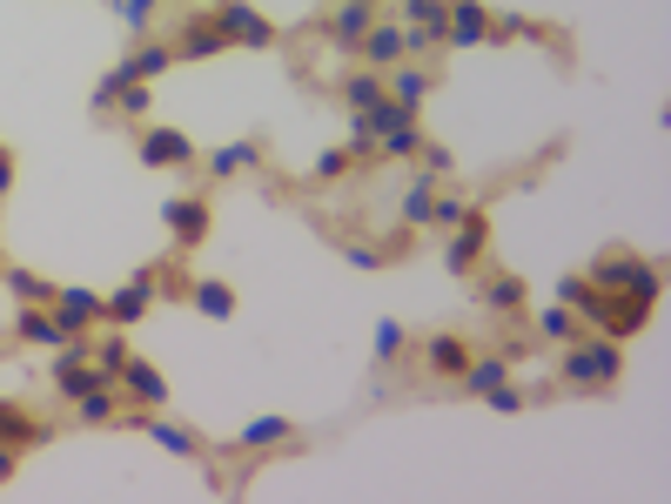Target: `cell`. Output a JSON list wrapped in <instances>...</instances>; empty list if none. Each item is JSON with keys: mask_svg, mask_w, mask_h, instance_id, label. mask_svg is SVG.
<instances>
[{"mask_svg": "<svg viewBox=\"0 0 671 504\" xmlns=\"http://www.w3.org/2000/svg\"><path fill=\"white\" fill-rule=\"evenodd\" d=\"M162 216H169V229H175V243H182V249L209 243V222H215V216H209V196H175Z\"/></svg>", "mask_w": 671, "mask_h": 504, "instance_id": "cell-10", "label": "cell"}, {"mask_svg": "<svg viewBox=\"0 0 671 504\" xmlns=\"http://www.w3.org/2000/svg\"><path fill=\"white\" fill-rule=\"evenodd\" d=\"M114 67H122L128 82H154V74H169V67H175V48H169V41H141L128 61H114Z\"/></svg>", "mask_w": 671, "mask_h": 504, "instance_id": "cell-21", "label": "cell"}, {"mask_svg": "<svg viewBox=\"0 0 671 504\" xmlns=\"http://www.w3.org/2000/svg\"><path fill=\"white\" fill-rule=\"evenodd\" d=\"M215 27L228 34V41H243V48H269V41H275V21H262L249 0H222V8H215Z\"/></svg>", "mask_w": 671, "mask_h": 504, "instance_id": "cell-5", "label": "cell"}, {"mask_svg": "<svg viewBox=\"0 0 671 504\" xmlns=\"http://www.w3.org/2000/svg\"><path fill=\"white\" fill-rule=\"evenodd\" d=\"M148 101H154V82H122V95H114V108H122L128 122H141Z\"/></svg>", "mask_w": 671, "mask_h": 504, "instance_id": "cell-36", "label": "cell"}, {"mask_svg": "<svg viewBox=\"0 0 671 504\" xmlns=\"http://www.w3.org/2000/svg\"><path fill=\"white\" fill-rule=\"evenodd\" d=\"M114 377H122V391H128L141 410H162V404H169V377L154 370V364H141V357H128V364L114 370Z\"/></svg>", "mask_w": 671, "mask_h": 504, "instance_id": "cell-13", "label": "cell"}, {"mask_svg": "<svg viewBox=\"0 0 671 504\" xmlns=\"http://www.w3.org/2000/svg\"><path fill=\"white\" fill-rule=\"evenodd\" d=\"M484 243H490V222H484V209H463L457 236L444 243V269H457V276H470V269L484 262Z\"/></svg>", "mask_w": 671, "mask_h": 504, "instance_id": "cell-4", "label": "cell"}, {"mask_svg": "<svg viewBox=\"0 0 671 504\" xmlns=\"http://www.w3.org/2000/svg\"><path fill=\"white\" fill-rule=\"evenodd\" d=\"M74 417H82V423H114V417H122V404H114V397H108V383H101V391L74 397Z\"/></svg>", "mask_w": 671, "mask_h": 504, "instance_id": "cell-34", "label": "cell"}, {"mask_svg": "<svg viewBox=\"0 0 671 504\" xmlns=\"http://www.w3.org/2000/svg\"><path fill=\"white\" fill-rule=\"evenodd\" d=\"M437 182H444V175L423 169V175L403 188V222H410V229H430V209H437Z\"/></svg>", "mask_w": 671, "mask_h": 504, "instance_id": "cell-26", "label": "cell"}, {"mask_svg": "<svg viewBox=\"0 0 671 504\" xmlns=\"http://www.w3.org/2000/svg\"><path fill=\"white\" fill-rule=\"evenodd\" d=\"M154 296H162V269H135V276L114 290V296H101V317L128 330V323H141V317H148V303H154Z\"/></svg>", "mask_w": 671, "mask_h": 504, "instance_id": "cell-3", "label": "cell"}, {"mask_svg": "<svg viewBox=\"0 0 671 504\" xmlns=\"http://www.w3.org/2000/svg\"><path fill=\"white\" fill-rule=\"evenodd\" d=\"M14 336L21 343H34V351H61V343L74 336V330H61V317L48 303H21V323H14Z\"/></svg>", "mask_w": 671, "mask_h": 504, "instance_id": "cell-11", "label": "cell"}, {"mask_svg": "<svg viewBox=\"0 0 671 504\" xmlns=\"http://www.w3.org/2000/svg\"><path fill=\"white\" fill-rule=\"evenodd\" d=\"M651 303H658V296H611V290H605V303H598V330H605V336H618V343H624V336H638V330H645V317H651Z\"/></svg>", "mask_w": 671, "mask_h": 504, "instance_id": "cell-6", "label": "cell"}, {"mask_svg": "<svg viewBox=\"0 0 671 504\" xmlns=\"http://www.w3.org/2000/svg\"><path fill=\"white\" fill-rule=\"evenodd\" d=\"M135 431H141L148 444H162V451H175V457H202V438H195L188 423H169V417H154V410H141V417H135Z\"/></svg>", "mask_w": 671, "mask_h": 504, "instance_id": "cell-15", "label": "cell"}, {"mask_svg": "<svg viewBox=\"0 0 671 504\" xmlns=\"http://www.w3.org/2000/svg\"><path fill=\"white\" fill-rule=\"evenodd\" d=\"M484 397H490V410H504V417L524 410V391H518V383H497V391H484Z\"/></svg>", "mask_w": 671, "mask_h": 504, "instance_id": "cell-38", "label": "cell"}, {"mask_svg": "<svg viewBox=\"0 0 671 504\" xmlns=\"http://www.w3.org/2000/svg\"><path fill=\"white\" fill-rule=\"evenodd\" d=\"M383 88H389V101H397V108H423L430 101V88H437V74H430L423 61H410V67H383Z\"/></svg>", "mask_w": 671, "mask_h": 504, "instance_id": "cell-12", "label": "cell"}, {"mask_svg": "<svg viewBox=\"0 0 671 504\" xmlns=\"http://www.w3.org/2000/svg\"><path fill=\"white\" fill-rule=\"evenodd\" d=\"M389 88H383V67H363V74H343V101L349 108H376Z\"/></svg>", "mask_w": 671, "mask_h": 504, "instance_id": "cell-29", "label": "cell"}, {"mask_svg": "<svg viewBox=\"0 0 671 504\" xmlns=\"http://www.w3.org/2000/svg\"><path fill=\"white\" fill-rule=\"evenodd\" d=\"M48 377H54V391H61V397H88V391H101V383H108L101 370H88V357H82V364H74V357H54V370H48Z\"/></svg>", "mask_w": 671, "mask_h": 504, "instance_id": "cell-23", "label": "cell"}, {"mask_svg": "<svg viewBox=\"0 0 671 504\" xmlns=\"http://www.w3.org/2000/svg\"><path fill=\"white\" fill-rule=\"evenodd\" d=\"M457 383L484 397V391H497V383H510V364H504V357H477V351H470V364L457 370Z\"/></svg>", "mask_w": 671, "mask_h": 504, "instance_id": "cell-25", "label": "cell"}, {"mask_svg": "<svg viewBox=\"0 0 671 504\" xmlns=\"http://www.w3.org/2000/svg\"><path fill=\"white\" fill-rule=\"evenodd\" d=\"M343 169H349V155H343V148H323V155H315V175H323V182H336Z\"/></svg>", "mask_w": 671, "mask_h": 504, "instance_id": "cell-39", "label": "cell"}, {"mask_svg": "<svg viewBox=\"0 0 671 504\" xmlns=\"http://www.w3.org/2000/svg\"><path fill=\"white\" fill-rule=\"evenodd\" d=\"M8 188H14V155L0 148V196H8Z\"/></svg>", "mask_w": 671, "mask_h": 504, "instance_id": "cell-42", "label": "cell"}, {"mask_svg": "<svg viewBox=\"0 0 671 504\" xmlns=\"http://www.w3.org/2000/svg\"><path fill=\"white\" fill-rule=\"evenodd\" d=\"M114 8H122V27H128V34H148L154 14H162V0H114Z\"/></svg>", "mask_w": 671, "mask_h": 504, "instance_id": "cell-35", "label": "cell"}, {"mask_svg": "<svg viewBox=\"0 0 671 504\" xmlns=\"http://www.w3.org/2000/svg\"><path fill=\"white\" fill-rule=\"evenodd\" d=\"M383 155H397V162H410V155L423 148V128H417V114H410V122H397V128H389L383 142H376Z\"/></svg>", "mask_w": 671, "mask_h": 504, "instance_id": "cell-32", "label": "cell"}, {"mask_svg": "<svg viewBox=\"0 0 671 504\" xmlns=\"http://www.w3.org/2000/svg\"><path fill=\"white\" fill-rule=\"evenodd\" d=\"M188 303L202 309L209 323H228V317H235V290H228V283H209V276H195V283H188Z\"/></svg>", "mask_w": 671, "mask_h": 504, "instance_id": "cell-24", "label": "cell"}, {"mask_svg": "<svg viewBox=\"0 0 671 504\" xmlns=\"http://www.w3.org/2000/svg\"><path fill=\"white\" fill-rule=\"evenodd\" d=\"M558 303H564V309H584V317L598 323V303H605V290L591 283V276H564V283H558Z\"/></svg>", "mask_w": 671, "mask_h": 504, "instance_id": "cell-30", "label": "cell"}, {"mask_svg": "<svg viewBox=\"0 0 671 504\" xmlns=\"http://www.w3.org/2000/svg\"><path fill=\"white\" fill-rule=\"evenodd\" d=\"M598 290H611V296H658L664 290V276H658V262H645V256H631V249H605L598 262L584 269Z\"/></svg>", "mask_w": 671, "mask_h": 504, "instance_id": "cell-2", "label": "cell"}, {"mask_svg": "<svg viewBox=\"0 0 671 504\" xmlns=\"http://www.w3.org/2000/svg\"><path fill=\"white\" fill-rule=\"evenodd\" d=\"M370 21H376V0H336V14H330V41H336V48H357L363 34H370Z\"/></svg>", "mask_w": 671, "mask_h": 504, "instance_id": "cell-17", "label": "cell"}, {"mask_svg": "<svg viewBox=\"0 0 671 504\" xmlns=\"http://www.w3.org/2000/svg\"><path fill=\"white\" fill-rule=\"evenodd\" d=\"M88 357H95V370H101V377H114V370H122L135 351H128V336L114 330V336H95V351H88Z\"/></svg>", "mask_w": 671, "mask_h": 504, "instance_id": "cell-31", "label": "cell"}, {"mask_svg": "<svg viewBox=\"0 0 671 504\" xmlns=\"http://www.w3.org/2000/svg\"><path fill=\"white\" fill-rule=\"evenodd\" d=\"M417 155H423V162H430V175H450V148H444V142H423Z\"/></svg>", "mask_w": 671, "mask_h": 504, "instance_id": "cell-40", "label": "cell"}, {"mask_svg": "<svg viewBox=\"0 0 671 504\" xmlns=\"http://www.w3.org/2000/svg\"><path fill=\"white\" fill-rule=\"evenodd\" d=\"M275 444H296L289 417H256V423H243V438H235V451H275Z\"/></svg>", "mask_w": 671, "mask_h": 504, "instance_id": "cell-22", "label": "cell"}, {"mask_svg": "<svg viewBox=\"0 0 671 504\" xmlns=\"http://www.w3.org/2000/svg\"><path fill=\"white\" fill-rule=\"evenodd\" d=\"M403 351H410V336H403V323H397V317H383V323H376V364L389 370V364H397Z\"/></svg>", "mask_w": 671, "mask_h": 504, "instance_id": "cell-33", "label": "cell"}, {"mask_svg": "<svg viewBox=\"0 0 671 504\" xmlns=\"http://www.w3.org/2000/svg\"><path fill=\"white\" fill-rule=\"evenodd\" d=\"M343 256H349V262H357V269H383V256H389V249H370V243H349Z\"/></svg>", "mask_w": 671, "mask_h": 504, "instance_id": "cell-41", "label": "cell"}, {"mask_svg": "<svg viewBox=\"0 0 671 504\" xmlns=\"http://www.w3.org/2000/svg\"><path fill=\"white\" fill-rule=\"evenodd\" d=\"M141 162L148 169H188L195 162V142L182 128H141Z\"/></svg>", "mask_w": 671, "mask_h": 504, "instance_id": "cell-8", "label": "cell"}, {"mask_svg": "<svg viewBox=\"0 0 671 504\" xmlns=\"http://www.w3.org/2000/svg\"><path fill=\"white\" fill-rule=\"evenodd\" d=\"M357 54H363V67H397V61L410 54L403 21H370V34L357 41Z\"/></svg>", "mask_w": 671, "mask_h": 504, "instance_id": "cell-7", "label": "cell"}, {"mask_svg": "<svg viewBox=\"0 0 671 504\" xmlns=\"http://www.w3.org/2000/svg\"><path fill=\"white\" fill-rule=\"evenodd\" d=\"M444 41H450V48L490 41V8H477V0H450V14H444Z\"/></svg>", "mask_w": 671, "mask_h": 504, "instance_id": "cell-14", "label": "cell"}, {"mask_svg": "<svg viewBox=\"0 0 671 504\" xmlns=\"http://www.w3.org/2000/svg\"><path fill=\"white\" fill-rule=\"evenodd\" d=\"M228 48V34L215 27V14H195V21H182V34H175V54H188V61H209V54H222Z\"/></svg>", "mask_w": 671, "mask_h": 504, "instance_id": "cell-16", "label": "cell"}, {"mask_svg": "<svg viewBox=\"0 0 671 504\" xmlns=\"http://www.w3.org/2000/svg\"><path fill=\"white\" fill-rule=\"evenodd\" d=\"M54 317H61V330H74V336H82V330H95L101 323V290H67V283H54Z\"/></svg>", "mask_w": 671, "mask_h": 504, "instance_id": "cell-9", "label": "cell"}, {"mask_svg": "<svg viewBox=\"0 0 671 504\" xmlns=\"http://www.w3.org/2000/svg\"><path fill=\"white\" fill-rule=\"evenodd\" d=\"M524 296H531V290H524V276H510V269L484 283V303L497 309V317H524Z\"/></svg>", "mask_w": 671, "mask_h": 504, "instance_id": "cell-27", "label": "cell"}, {"mask_svg": "<svg viewBox=\"0 0 671 504\" xmlns=\"http://www.w3.org/2000/svg\"><path fill=\"white\" fill-rule=\"evenodd\" d=\"M54 431H48V423L41 417H27L21 404H8V397H0V444H14V451H27V444H48Z\"/></svg>", "mask_w": 671, "mask_h": 504, "instance_id": "cell-19", "label": "cell"}, {"mask_svg": "<svg viewBox=\"0 0 671 504\" xmlns=\"http://www.w3.org/2000/svg\"><path fill=\"white\" fill-rule=\"evenodd\" d=\"M423 364L437 370V377H457V370L470 364V336H457V330H437V336L423 343Z\"/></svg>", "mask_w": 671, "mask_h": 504, "instance_id": "cell-20", "label": "cell"}, {"mask_svg": "<svg viewBox=\"0 0 671 504\" xmlns=\"http://www.w3.org/2000/svg\"><path fill=\"white\" fill-rule=\"evenodd\" d=\"M262 155H269V148H262V135H243V142H228V148H215V155H209V175H215V182H228V175H243V169H262Z\"/></svg>", "mask_w": 671, "mask_h": 504, "instance_id": "cell-18", "label": "cell"}, {"mask_svg": "<svg viewBox=\"0 0 671 504\" xmlns=\"http://www.w3.org/2000/svg\"><path fill=\"white\" fill-rule=\"evenodd\" d=\"M537 330H544L550 343H571V336H577V323H571V309H564V303H558V309H537Z\"/></svg>", "mask_w": 671, "mask_h": 504, "instance_id": "cell-37", "label": "cell"}, {"mask_svg": "<svg viewBox=\"0 0 671 504\" xmlns=\"http://www.w3.org/2000/svg\"><path fill=\"white\" fill-rule=\"evenodd\" d=\"M0 283L14 290V303H54V283L34 276V269H8V262H0Z\"/></svg>", "mask_w": 671, "mask_h": 504, "instance_id": "cell-28", "label": "cell"}, {"mask_svg": "<svg viewBox=\"0 0 671 504\" xmlns=\"http://www.w3.org/2000/svg\"><path fill=\"white\" fill-rule=\"evenodd\" d=\"M564 383H577V391H611V383L624 377V343L618 336H571L564 351Z\"/></svg>", "mask_w": 671, "mask_h": 504, "instance_id": "cell-1", "label": "cell"}]
</instances>
